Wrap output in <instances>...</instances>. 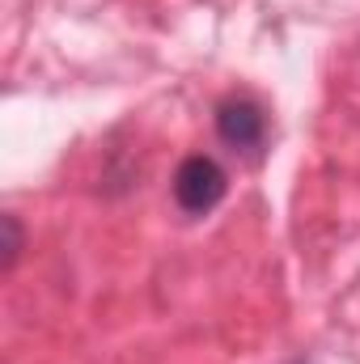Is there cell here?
I'll return each mask as SVG.
<instances>
[{
	"label": "cell",
	"mask_w": 360,
	"mask_h": 364,
	"mask_svg": "<svg viewBox=\"0 0 360 364\" xmlns=\"http://www.w3.org/2000/svg\"><path fill=\"white\" fill-rule=\"evenodd\" d=\"M4 233H9V242H4V272L17 263V255H21V225H17V216H4Z\"/></svg>",
	"instance_id": "cell-3"
},
{
	"label": "cell",
	"mask_w": 360,
	"mask_h": 364,
	"mask_svg": "<svg viewBox=\"0 0 360 364\" xmlns=\"http://www.w3.org/2000/svg\"><path fill=\"white\" fill-rule=\"evenodd\" d=\"M225 191H229V174L208 153L186 157L179 170H174V203H179L186 216H208L225 199Z\"/></svg>",
	"instance_id": "cell-1"
},
{
	"label": "cell",
	"mask_w": 360,
	"mask_h": 364,
	"mask_svg": "<svg viewBox=\"0 0 360 364\" xmlns=\"http://www.w3.org/2000/svg\"><path fill=\"white\" fill-rule=\"evenodd\" d=\"M216 136L238 153H259L268 140V110L246 93L225 97L216 106Z\"/></svg>",
	"instance_id": "cell-2"
}]
</instances>
